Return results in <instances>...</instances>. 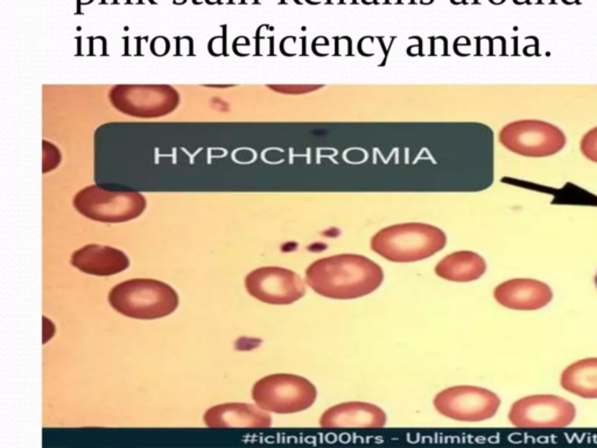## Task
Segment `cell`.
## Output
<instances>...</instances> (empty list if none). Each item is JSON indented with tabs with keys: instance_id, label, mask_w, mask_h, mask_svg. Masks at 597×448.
I'll use <instances>...</instances> for the list:
<instances>
[{
	"instance_id": "cell-9",
	"label": "cell",
	"mask_w": 597,
	"mask_h": 448,
	"mask_svg": "<svg viewBox=\"0 0 597 448\" xmlns=\"http://www.w3.org/2000/svg\"><path fill=\"white\" fill-rule=\"evenodd\" d=\"M246 291L253 298L270 305H291L306 294L302 278L290 269L264 266L245 277Z\"/></svg>"
},
{
	"instance_id": "cell-12",
	"label": "cell",
	"mask_w": 597,
	"mask_h": 448,
	"mask_svg": "<svg viewBox=\"0 0 597 448\" xmlns=\"http://www.w3.org/2000/svg\"><path fill=\"white\" fill-rule=\"evenodd\" d=\"M204 424L211 429H266L272 417L258 405L228 403L212 406L204 413Z\"/></svg>"
},
{
	"instance_id": "cell-5",
	"label": "cell",
	"mask_w": 597,
	"mask_h": 448,
	"mask_svg": "<svg viewBox=\"0 0 597 448\" xmlns=\"http://www.w3.org/2000/svg\"><path fill=\"white\" fill-rule=\"evenodd\" d=\"M505 148L527 158L554 156L565 147L567 137L560 127L544 120H517L505 125L499 132Z\"/></svg>"
},
{
	"instance_id": "cell-17",
	"label": "cell",
	"mask_w": 597,
	"mask_h": 448,
	"mask_svg": "<svg viewBox=\"0 0 597 448\" xmlns=\"http://www.w3.org/2000/svg\"><path fill=\"white\" fill-rule=\"evenodd\" d=\"M580 150L588 160L597 164V126L589 130L582 137Z\"/></svg>"
},
{
	"instance_id": "cell-3",
	"label": "cell",
	"mask_w": 597,
	"mask_h": 448,
	"mask_svg": "<svg viewBox=\"0 0 597 448\" xmlns=\"http://www.w3.org/2000/svg\"><path fill=\"white\" fill-rule=\"evenodd\" d=\"M111 307L125 316L156 320L172 314L179 295L168 284L154 279H132L116 285L108 294Z\"/></svg>"
},
{
	"instance_id": "cell-13",
	"label": "cell",
	"mask_w": 597,
	"mask_h": 448,
	"mask_svg": "<svg viewBox=\"0 0 597 448\" xmlns=\"http://www.w3.org/2000/svg\"><path fill=\"white\" fill-rule=\"evenodd\" d=\"M386 413L379 406L366 401H345L325 410L320 418L322 427H362L382 429L386 425Z\"/></svg>"
},
{
	"instance_id": "cell-6",
	"label": "cell",
	"mask_w": 597,
	"mask_h": 448,
	"mask_svg": "<svg viewBox=\"0 0 597 448\" xmlns=\"http://www.w3.org/2000/svg\"><path fill=\"white\" fill-rule=\"evenodd\" d=\"M74 206L90 220L119 223L140 216L146 208V201L137 191H108L90 186L77 193Z\"/></svg>"
},
{
	"instance_id": "cell-8",
	"label": "cell",
	"mask_w": 597,
	"mask_h": 448,
	"mask_svg": "<svg viewBox=\"0 0 597 448\" xmlns=\"http://www.w3.org/2000/svg\"><path fill=\"white\" fill-rule=\"evenodd\" d=\"M576 408L569 400L555 395H533L517 400L508 412L516 427L549 429L567 427L574 421Z\"/></svg>"
},
{
	"instance_id": "cell-16",
	"label": "cell",
	"mask_w": 597,
	"mask_h": 448,
	"mask_svg": "<svg viewBox=\"0 0 597 448\" xmlns=\"http://www.w3.org/2000/svg\"><path fill=\"white\" fill-rule=\"evenodd\" d=\"M561 387L586 399H597V357L583 358L563 370Z\"/></svg>"
},
{
	"instance_id": "cell-4",
	"label": "cell",
	"mask_w": 597,
	"mask_h": 448,
	"mask_svg": "<svg viewBox=\"0 0 597 448\" xmlns=\"http://www.w3.org/2000/svg\"><path fill=\"white\" fill-rule=\"evenodd\" d=\"M317 397L315 385L302 376L273 374L256 382L252 398L267 412L292 414L306 411Z\"/></svg>"
},
{
	"instance_id": "cell-14",
	"label": "cell",
	"mask_w": 597,
	"mask_h": 448,
	"mask_svg": "<svg viewBox=\"0 0 597 448\" xmlns=\"http://www.w3.org/2000/svg\"><path fill=\"white\" fill-rule=\"evenodd\" d=\"M70 263L84 273L101 277L120 273L130 266V259L122 250L99 244H89L75 251Z\"/></svg>"
},
{
	"instance_id": "cell-2",
	"label": "cell",
	"mask_w": 597,
	"mask_h": 448,
	"mask_svg": "<svg viewBox=\"0 0 597 448\" xmlns=\"http://www.w3.org/2000/svg\"><path fill=\"white\" fill-rule=\"evenodd\" d=\"M447 237L431 224L403 223L384 228L371 238V249L393 263L427 259L446 246Z\"/></svg>"
},
{
	"instance_id": "cell-10",
	"label": "cell",
	"mask_w": 597,
	"mask_h": 448,
	"mask_svg": "<svg viewBox=\"0 0 597 448\" xmlns=\"http://www.w3.org/2000/svg\"><path fill=\"white\" fill-rule=\"evenodd\" d=\"M110 98L124 114L147 118L169 114L179 104L178 93L167 86L116 87Z\"/></svg>"
},
{
	"instance_id": "cell-1",
	"label": "cell",
	"mask_w": 597,
	"mask_h": 448,
	"mask_svg": "<svg viewBox=\"0 0 597 448\" xmlns=\"http://www.w3.org/2000/svg\"><path fill=\"white\" fill-rule=\"evenodd\" d=\"M304 279L313 291L324 298L349 300L378 290L384 282V271L372 259L343 253L313 262Z\"/></svg>"
},
{
	"instance_id": "cell-19",
	"label": "cell",
	"mask_w": 597,
	"mask_h": 448,
	"mask_svg": "<svg viewBox=\"0 0 597 448\" xmlns=\"http://www.w3.org/2000/svg\"><path fill=\"white\" fill-rule=\"evenodd\" d=\"M565 2L566 3H570V2H573V0H565Z\"/></svg>"
},
{
	"instance_id": "cell-15",
	"label": "cell",
	"mask_w": 597,
	"mask_h": 448,
	"mask_svg": "<svg viewBox=\"0 0 597 448\" xmlns=\"http://www.w3.org/2000/svg\"><path fill=\"white\" fill-rule=\"evenodd\" d=\"M440 278L455 283L475 282L487 271V262L473 251H457L442 258L435 266Z\"/></svg>"
},
{
	"instance_id": "cell-18",
	"label": "cell",
	"mask_w": 597,
	"mask_h": 448,
	"mask_svg": "<svg viewBox=\"0 0 597 448\" xmlns=\"http://www.w3.org/2000/svg\"><path fill=\"white\" fill-rule=\"evenodd\" d=\"M595 285H596V287H597V274H596V277H595Z\"/></svg>"
},
{
	"instance_id": "cell-7",
	"label": "cell",
	"mask_w": 597,
	"mask_h": 448,
	"mask_svg": "<svg viewBox=\"0 0 597 448\" xmlns=\"http://www.w3.org/2000/svg\"><path fill=\"white\" fill-rule=\"evenodd\" d=\"M433 404L437 412L449 419L476 422L495 417L500 406V399L488 389L457 385L440 391Z\"/></svg>"
},
{
	"instance_id": "cell-11",
	"label": "cell",
	"mask_w": 597,
	"mask_h": 448,
	"mask_svg": "<svg viewBox=\"0 0 597 448\" xmlns=\"http://www.w3.org/2000/svg\"><path fill=\"white\" fill-rule=\"evenodd\" d=\"M497 303L515 311H538L553 299V291L540 280L517 278L506 280L495 288Z\"/></svg>"
}]
</instances>
